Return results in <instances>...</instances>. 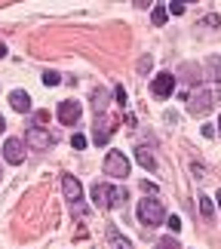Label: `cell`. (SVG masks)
<instances>
[{
    "instance_id": "cell-1",
    "label": "cell",
    "mask_w": 221,
    "mask_h": 249,
    "mask_svg": "<svg viewBox=\"0 0 221 249\" xmlns=\"http://www.w3.org/2000/svg\"><path fill=\"white\" fill-rule=\"evenodd\" d=\"M92 200L99 209H120L126 203V191L123 188H111V185H95L92 188Z\"/></svg>"
},
{
    "instance_id": "cell-2",
    "label": "cell",
    "mask_w": 221,
    "mask_h": 249,
    "mask_svg": "<svg viewBox=\"0 0 221 249\" xmlns=\"http://www.w3.org/2000/svg\"><path fill=\"white\" fill-rule=\"evenodd\" d=\"M163 218H166V213H163V203L160 200H141L138 203V222L145 225V228H157V225H163Z\"/></svg>"
},
{
    "instance_id": "cell-3",
    "label": "cell",
    "mask_w": 221,
    "mask_h": 249,
    "mask_svg": "<svg viewBox=\"0 0 221 249\" xmlns=\"http://www.w3.org/2000/svg\"><path fill=\"white\" fill-rule=\"evenodd\" d=\"M104 172L114 178H126L129 176V160L120 154V151H111L108 157H104Z\"/></svg>"
},
{
    "instance_id": "cell-4",
    "label": "cell",
    "mask_w": 221,
    "mask_h": 249,
    "mask_svg": "<svg viewBox=\"0 0 221 249\" xmlns=\"http://www.w3.org/2000/svg\"><path fill=\"white\" fill-rule=\"evenodd\" d=\"M212 99H215V92L212 89H197L194 95H190V102H187V111L194 114H206L209 108H212Z\"/></svg>"
},
{
    "instance_id": "cell-5",
    "label": "cell",
    "mask_w": 221,
    "mask_h": 249,
    "mask_svg": "<svg viewBox=\"0 0 221 249\" xmlns=\"http://www.w3.org/2000/svg\"><path fill=\"white\" fill-rule=\"evenodd\" d=\"M25 145L34 148V151H46V148H52V136L46 129H40V126H31L25 132Z\"/></svg>"
},
{
    "instance_id": "cell-6",
    "label": "cell",
    "mask_w": 221,
    "mask_h": 249,
    "mask_svg": "<svg viewBox=\"0 0 221 249\" xmlns=\"http://www.w3.org/2000/svg\"><path fill=\"white\" fill-rule=\"evenodd\" d=\"M172 89H175V77H172L169 71L157 74V77H153V83H151V92L157 95V99H166V95H172Z\"/></svg>"
},
{
    "instance_id": "cell-7",
    "label": "cell",
    "mask_w": 221,
    "mask_h": 249,
    "mask_svg": "<svg viewBox=\"0 0 221 249\" xmlns=\"http://www.w3.org/2000/svg\"><path fill=\"white\" fill-rule=\"evenodd\" d=\"M3 157H6V163L18 166V163L25 160V142H22V139H6V145H3Z\"/></svg>"
},
{
    "instance_id": "cell-8",
    "label": "cell",
    "mask_w": 221,
    "mask_h": 249,
    "mask_svg": "<svg viewBox=\"0 0 221 249\" xmlns=\"http://www.w3.org/2000/svg\"><path fill=\"white\" fill-rule=\"evenodd\" d=\"M80 102H62L59 105V120L65 123V126H74L77 120H80Z\"/></svg>"
},
{
    "instance_id": "cell-9",
    "label": "cell",
    "mask_w": 221,
    "mask_h": 249,
    "mask_svg": "<svg viewBox=\"0 0 221 249\" xmlns=\"http://www.w3.org/2000/svg\"><path fill=\"white\" fill-rule=\"evenodd\" d=\"M62 191H65V200H71V203H80L83 200V188L74 176H62Z\"/></svg>"
},
{
    "instance_id": "cell-10",
    "label": "cell",
    "mask_w": 221,
    "mask_h": 249,
    "mask_svg": "<svg viewBox=\"0 0 221 249\" xmlns=\"http://www.w3.org/2000/svg\"><path fill=\"white\" fill-rule=\"evenodd\" d=\"M9 105H13L18 114H28V111H31V95L22 92V89H16V92H9Z\"/></svg>"
},
{
    "instance_id": "cell-11",
    "label": "cell",
    "mask_w": 221,
    "mask_h": 249,
    "mask_svg": "<svg viewBox=\"0 0 221 249\" xmlns=\"http://www.w3.org/2000/svg\"><path fill=\"white\" fill-rule=\"evenodd\" d=\"M111 132H114V120L104 117V120H102V129H95V142H99V145H104V142L111 139Z\"/></svg>"
},
{
    "instance_id": "cell-12",
    "label": "cell",
    "mask_w": 221,
    "mask_h": 249,
    "mask_svg": "<svg viewBox=\"0 0 221 249\" xmlns=\"http://www.w3.org/2000/svg\"><path fill=\"white\" fill-rule=\"evenodd\" d=\"M206 71H209V80L221 83V59H218V55H212V59L206 62Z\"/></svg>"
},
{
    "instance_id": "cell-13",
    "label": "cell",
    "mask_w": 221,
    "mask_h": 249,
    "mask_svg": "<svg viewBox=\"0 0 221 249\" xmlns=\"http://www.w3.org/2000/svg\"><path fill=\"white\" fill-rule=\"evenodd\" d=\"M166 16H169V9H166V6H163V3H157V6H153V9H151V22H153V25H157V28H160L163 22H166Z\"/></svg>"
},
{
    "instance_id": "cell-14",
    "label": "cell",
    "mask_w": 221,
    "mask_h": 249,
    "mask_svg": "<svg viewBox=\"0 0 221 249\" xmlns=\"http://www.w3.org/2000/svg\"><path fill=\"white\" fill-rule=\"evenodd\" d=\"M92 108H95V114H104V108H108V95H104V89H95Z\"/></svg>"
},
{
    "instance_id": "cell-15",
    "label": "cell",
    "mask_w": 221,
    "mask_h": 249,
    "mask_svg": "<svg viewBox=\"0 0 221 249\" xmlns=\"http://www.w3.org/2000/svg\"><path fill=\"white\" fill-rule=\"evenodd\" d=\"M136 160H138L145 169H153V154H151L148 148H136Z\"/></svg>"
},
{
    "instance_id": "cell-16",
    "label": "cell",
    "mask_w": 221,
    "mask_h": 249,
    "mask_svg": "<svg viewBox=\"0 0 221 249\" xmlns=\"http://www.w3.org/2000/svg\"><path fill=\"white\" fill-rule=\"evenodd\" d=\"M200 213H203V218H206V222H209V218H212L215 206H212V200H209V197H200Z\"/></svg>"
},
{
    "instance_id": "cell-17",
    "label": "cell",
    "mask_w": 221,
    "mask_h": 249,
    "mask_svg": "<svg viewBox=\"0 0 221 249\" xmlns=\"http://www.w3.org/2000/svg\"><path fill=\"white\" fill-rule=\"evenodd\" d=\"M153 249H181V243L175 240V237H163V240L153 243Z\"/></svg>"
},
{
    "instance_id": "cell-18",
    "label": "cell",
    "mask_w": 221,
    "mask_h": 249,
    "mask_svg": "<svg viewBox=\"0 0 221 249\" xmlns=\"http://www.w3.org/2000/svg\"><path fill=\"white\" fill-rule=\"evenodd\" d=\"M43 83H46V86H59V83H62V77H59L55 71H46V74H43Z\"/></svg>"
},
{
    "instance_id": "cell-19",
    "label": "cell",
    "mask_w": 221,
    "mask_h": 249,
    "mask_svg": "<svg viewBox=\"0 0 221 249\" xmlns=\"http://www.w3.org/2000/svg\"><path fill=\"white\" fill-rule=\"evenodd\" d=\"M71 145H74L77 151H83V148H86V136H80V132H77V136L71 139Z\"/></svg>"
},
{
    "instance_id": "cell-20",
    "label": "cell",
    "mask_w": 221,
    "mask_h": 249,
    "mask_svg": "<svg viewBox=\"0 0 221 249\" xmlns=\"http://www.w3.org/2000/svg\"><path fill=\"white\" fill-rule=\"evenodd\" d=\"M114 99H117L120 105H126V89H123V86H117V89H114Z\"/></svg>"
},
{
    "instance_id": "cell-21",
    "label": "cell",
    "mask_w": 221,
    "mask_h": 249,
    "mask_svg": "<svg viewBox=\"0 0 221 249\" xmlns=\"http://www.w3.org/2000/svg\"><path fill=\"white\" fill-rule=\"evenodd\" d=\"M169 228H172V234H178V231H181V218L172 215V218H169Z\"/></svg>"
},
{
    "instance_id": "cell-22",
    "label": "cell",
    "mask_w": 221,
    "mask_h": 249,
    "mask_svg": "<svg viewBox=\"0 0 221 249\" xmlns=\"http://www.w3.org/2000/svg\"><path fill=\"white\" fill-rule=\"evenodd\" d=\"M166 9H169V13H172V16H181V13H185V3H169Z\"/></svg>"
},
{
    "instance_id": "cell-23",
    "label": "cell",
    "mask_w": 221,
    "mask_h": 249,
    "mask_svg": "<svg viewBox=\"0 0 221 249\" xmlns=\"http://www.w3.org/2000/svg\"><path fill=\"white\" fill-rule=\"evenodd\" d=\"M200 25H221V16H206L200 18Z\"/></svg>"
},
{
    "instance_id": "cell-24",
    "label": "cell",
    "mask_w": 221,
    "mask_h": 249,
    "mask_svg": "<svg viewBox=\"0 0 221 249\" xmlns=\"http://www.w3.org/2000/svg\"><path fill=\"white\" fill-rule=\"evenodd\" d=\"M151 65H153V62H151V55H145V59L138 62V71H141V74H145V71H151Z\"/></svg>"
},
{
    "instance_id": "cell-25",
    "label": "cell",
    "mask_w": 221,
    "mask_h": 249,
    "mask_svg": "<svg viewBox=\"0 0 221 249\" xmlns=\"http://www.w3.org/2000/svg\"><path fill=\"white\" fill-rule=\"evenodd\" d=\"M190 169H194V176H197V178H206V169H203V163H190Z\"/></svg>"
},
{
    "instance_id": "cell-26",
    "label": "cell",
    "mask_w": 221,
    "mask_h": 249,
    "mask_svg": "<svg viewBox=\"0 0 221 249\" xmlns=\"http://www.w3.org/2000/svg\"><path fill=\"white\" fill-rule=\"evenodd\" d=\"M141 191H145V194H157V185H151V181H141Z\"/></svg>"
},
{
    "instance_id": "cell-27",
    "label": "cell",
    "mask_w": 221,
    "mask_h": 249,
    "mask_svg": "<svg viewBox=\"0 0 221 249\" xmlns=\"http://www.w3.org/2000/svg\"><path fill=\"white\" fill-rule=\"evenodd\" d=\"M50 120V111H37V123H46Z\"/></svg>"
},
{
    "instance_id": "cell-28",
    "label": "cell",
    "mask_w": 221,
    "mask_h": 249,
    "mask_svg": "<svg viewBox=\"0 0 221 249\" xmlns=\"http://www.w3.org/2000/svg\"><path fill=\"white\" fill-rule=\"evenodd\" d=\"M3 55H6V46H3V43H0V59H3Z\"/></svg>"
},
{
    "instance_id": "cell-29",
    "label": "cell",
    "mask_w": 221,
    "mask_h": 249,
    "mask_svg": "<svg viewBox=\"0 0 221 249\" xmlns=\"http://www.w3.org/2000/svg\"><path fill=\"white\" fill-rule=\"evenodd\" d=\"M215 200H218V206H221V191H218V197H215Z\"/></svg>"
},
{
    "instance_id": "cell-30",
    "label": "cell",
    "mask_w": 221,
    "mask_h": 249,
    "mask_svg": "<svg viewBox=\"0 0 221 249\" xmlns=\"http://www.w3.org/2000/svg\"><path fill=\"white\" fill-rule=\"evenodd\" d=\"M3 126H6V123H3V117H0V129H3Z\"/></svg>"
},
{
    "instance_id": "cell-31",
    "label": "cell",
    "mask_w": 221,
    "mask_h": 249,
    "mask_svg": "<svg viewBox=\"0 0 221 249\" xmlns=\"http://www.w3.org/2000/svg\"><path fill=\"white\" fill-rule=\"evenodd\" d=\"M218 132H221V120H218Z\"/></svg>"
},
{
    "instance_id": "cell-32",
    "label": "cell",
    "mask_w": 221,
    "mask_h": 249,
    "mask_svg": "<svg viewBox=\"0 0 221 249\" xmlns=\"http://www.w3.org/2000/svg\"><path fill=\"white\" fill-rule=\"evenodd\" d=\"M117 249H126V246H117Z\"/></svg>"
}]
</instances>
